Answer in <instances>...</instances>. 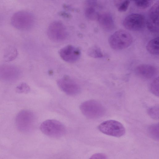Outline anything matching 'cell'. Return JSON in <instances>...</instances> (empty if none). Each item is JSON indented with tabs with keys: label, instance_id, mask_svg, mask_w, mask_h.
Listing matches in <instances>:
<instances>
[{
	"label": "cell",
	"instance_id": "obj_1",
	"mask_svg": "<svg viewBox=\"0 0 159 159\" xmlns=\"http://www.w3.org/2000/svg\"><path fill=\"white\" fill-rule=\"evenodd\" d=\"M40 129L45 135L52 138H59L66 133V128L60 121L54 119L47 120L40 125Z\"/></svg>",
	"mask_w": 159,
	"mask_h": 159
},
{
	"label": "cell",
	"instance_id": "obj_2",
	"mask_svg": "<svg viewBox=\"0 0 159 159\" xmlns=\"http://www.w3.org/2000/svg\"><path fill=\"white\" fill-rule=\"evenodd\" d=\"M79 108L84 116L91 119L100 118L105 112V109L102 105L94 100H88L83 102L80 105Z\"/></svg>",
	"mask_w": 159,
	"mask_h": 159
},
{
	"label": "cell",
	"instance_id": "obj_3",
	"mask_svg": "<svg viewBox=\"0 0 159 159\" xmlns=\"http://www.w3.org/2000/svg\"><path fill=\"white\" fill-rule=\"evenodd\" d=\"M133 42V37L128 32L122 30L115 32L109 37L110 46L115 50H121L129 47Z\"/></svg>",
	"mask_w": 159,
	"mask_h": 159
},
{
	"label": "cell",
	"instance_id": "obj_4",
	"mask_svg": "<svg viewBox=\"0 0 159 159\" xmlns=\"http://www.w3.org/2000/svg\"><path fill=\"white\" fill-rule=\"evenodd\" d=\"M34 21L33 14L25 11H20L14 13L11 20V25L14 27L22 30L30 29L33 26Z\"/></svg>",
	"mask_w": 159,
	"mask_h": 159
},
{
	"label": "cell",
	"instance_id": "obj_5",
	"mask_svg": "<svg viewBox=\"0 0 159 159\" xmlns=\"http://www.w3.org/2000/svg\"><path fill=\"white\" fill-rule=\"evenodd\" d=\"M99 130L103 134L116 137L124 135L125 129L120 122L114 120H108L101 123L98 126Z\"/></svg>",
	"mask_w": 159,
	"mask_h": 159
},
{
	"label": "cell",
	"instance_id": "obj_6",
	"mask_svg": "<svg viewBox=\"0 0 159 159\" xmlns=\"http://www.w3.org/2000/svg\"><path fill=\"white\" fill-rule=\"evenodd\" d=\"M36 117L32 111L24 110L20 111L16 118L17 128L20 131L26 132L30 130L35 123Z\"/></svg>",
	"mask_w": 159,
	"mask_h": 159
},
{
	"label": "cell",
	"instance_id": "obj_7",
	"mask_svg": "<svg viewBox=\"0 0 159 159\" xmlns=\"http://www.w3.org/2000/svg\"><path fill=\"white\" fill-rule=\"evenodd\" d=\"M47 33L49 38L56 42L63 41L67 36V32L65 26L58 21H53L49 25Z\"/></svg>",
	"mask_w": 159,
	"mask_h": 159
},
{
	"label": "cell",
	"instance_id": "obj_8",
	"mask_svg": "<svg viewBox=\"0 0 159 159\" xmlns=\"http://www.w3.org/2000/svg\"><path fill=\"white\" fill-rule=\"evenodd\" d=\"M57 84L61 91L69 95H76L81 91L79 84L68 75H64L58 79Z\"/></svg>",
	"mask_w": 159,
	"mask_h": 159
},
{
	"label": "cell",
	"instance_id": "obj_9",
	"mask_svg": "<svg viewBox=\"0 0 159 159\" xmlns=\"http://www.w3.org/2000/svg\"><path fill=\"white\" fill-rule=\"evenodd\" d=\"M145 23L144 16L138 13H132L128 15L123 21V25L126 29L134 31L142 30Z\"/></svg>",
	"mask_w": 159,
	"mask_h": 159
},
{
	"label": "cell",
	"instance_id": "obj_10",
	"mask_svg": "<svg viewBox=\"0 0 159 159\" xmlns=\"http://www.w3.org/2000/svg\"><path fill=\"white\" fill-rule=\"evenodd\" d=\"M20 70L15 66L4 65L0 66V79L7 82H13L20 77Z\"/></svg>",
	"mask_w": 159,
	"mask_h": 159
},
{
	"label": "cell",
	"instance_id": "obj_11",
	"mask_svg": "<svg viewBox=\"0 0 159 159\" xmlns=\"http://www.w3.org/2000/svg\"><path fill=\"white\" fill-rule=\"evenodd\" d=\"M148 28L151 32L157 33L159 30V3H155L149 9L146 22Z\"/></svg>",
	"mask_w": 159,
	"mask_h": 159
},
{
	"label": "cell",
	"instance_id": "obj_12",
	"mask_svg": "<svg viewBox=\"0 0 159 159\" xmlns=\"http://www.w3.org/2000/svg\"><path fill=\"white\" fill-rule=\"evenodd\" d=\"M61 58L68 62L73 63L80 58L81 52L77 48L71 45L66 46L61 49L59 52Z\"/></svg>",
	"mask_w": 159,
	"mask_h": 159
},
{
	"label": "cell",
	"instance_id": "obj_13",
	"mask_svg": "<svg viewBox=\"0 0 159 159\" xmlns=\"http://www.w3.org/2000/svg\"><path fill=\"white\" fill-rule=\"evenodd\" d=\"M135 71L136 74L140 77L145 79H150L156 76L157 70L153 65L143 64L137 66Z\"/></svg>",
	"mask_w": 159,
	"mask_h": 159
},
{
	"label": "cell",
	"instance_id": "obj_14",
	"mask_svg": "<svg viewBox=\"0 0 159 159\" xmlns=\"http://www.w3.org/2000/svg\"><path fill=\"white\" fill-rule=\"evenodd\" d=\"M97 19L101 27L105 31H110L114 28V23L111 14L109 12L99 13Z\"/></svg>",
	"mask_w": 159,
	"mask_h": 159
},
{
	"label": "cell",
	"instance_id": "obj_15",
	"mask_svg": "<svg viewBox=\"0 0 159 159\" xmlns=\"http://www.w3.org/2000/svg\"><path fill=\"white\" fill-rule=\"evenodd\" d=\"M97 1L90 0L87 2L84 10V14L87 19L91 20L97 19L99 14L97 9Z\"/></svg>",
	"mask_w": 159,
	"mask_h": 159
},
{
	"label": "cell",
	"instance_id": "obj_16",
	"mask_svg": "<svg viewBox=\"0 0 159 159\" xmlns=\"http://www.w3.org/2000/svg\"><path fill=\"white\" fill-rule=\"evenodd\" d=\"M159 40V37H157L150 40L147 44L146 49L151 54L153 55H158Z\"/></svg>",
	"mask_w": 159,
	"mask_h": 159
},
{
	"label": "cell",
	"instance_id": "obj_17",
	"mask_svg": "<svg viewBox=\"0 0 159 159\" xmlns=\"http://www.w3.org/2000/svg\"><path fill=\"white\" fill-rule=\"evenodd\" d=\"M87 53L89 56L94 58H100L103 57L101 49L96 46L90 48L87 51Z\"/></svg>",
	"mask_w": 159,
	"mask_h": 159
},
{
	"label": "cell",
	"instance_id": "obj_18",
	"mask_svg": "<svg viewBox=\"0 0 159 159\" xmlns=\"http://www.w3.org/2000/svg\"><path fill=\"white\" fill-rule=\"evenodd\" d=\"M17 54V52L15 48L10 47L6 50L4 58L7 61H11L15 58Z\"/></svg>",
	"mask_w": 159,
	"mask_h": 159
},
{
	"label": "cell",
	"instance_id": "obj_19",
	"mask_svg": "<svg viewBox=\"0 0 159 159\" xmlns=\"http://www.w3.org/2000/svg\"><path fill=\"white\" fill-rule=\"evenodd\" d=\"M150 90L154 95L157 96H159L158 77L155 78L152 82L150 86Z\"/></svg>",
	"mask_w": 159,
	"mask_h": 159
},
{
	"label": "cell",
	"instance_id": "obj_20",
	"mask_svg": "<svg viewBox=\"0 0 159 159\" xmlns=\"http://www.w3.org/2000/svg\"><path fill=\"white\" fill-rule=\"evenodd\" d=\"M159 106H156L151 107L148 110V113L152 118L157 120L159 119Z\"/></svg>",
	"mask_w": 159,
	"mask_h": 159
},
{
	"label": "cell",
	"instance_id": "obj_21",
	"mask_svg": "<svg viewBox=\"0 0 159 159\" xmlns=\"http://www.w3.org/2000/svg\"><path fill=\"white\" fill-rule=\"evenodd\" d=\"M152 0H134L135 5L139 8L145 9L149 7L153 2Z\"/></svg>",
	"mask_w": 159,
	"mask_h": 159
},
{
	"label": "cell",
	"instance_id": "obj_22",
	"mask_svg": "<svg viewBox=\"0 0 159 159\" xmlns=\"http://www.w3.org/2000/svg\"><path fill=\"white\" fill-rule=\"evenodd\" d=\"M16 90L18 93H26L30 91V88L27 84L23 83L16 87Z\"/></svg>",
	"mask_w": 159,
	"mask_h": 159
},
{
	"label": "cell",
	"instance_id": "obj_23",
	"mask_svg": "<svg viewBox=\"0 0 159 159\" xmlns=\"http://www.w3.org/2000/svg\"><path fill=\"white\" fill-rule=\"evenodd\" d=\"M117 5L118 10L121 12H125L127 10L130 3V1L128 0L121 1Z\"/></svg>",
	"mask_w": 159,
	"mask_h": 159
},
{
	"label": "cell",
	"instance_id": "obj_24",
	"mask_svg": "<svg viewBox=\"0 0 159 159\" xmlns=\"http://www.w3.org/2000/svg\"><path fill=\"white\" fill-rule=\"evenodd\" d=\"M89 159H108L107 155L102 153H98L93 155Z\"/></svg>",
	"mask_w": 159,
	"mask_h": 159
}]
</instances>
